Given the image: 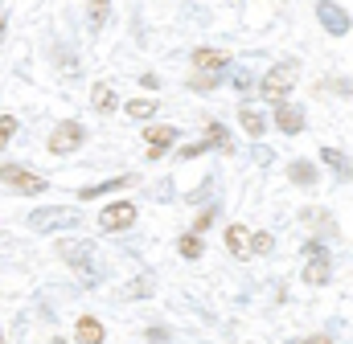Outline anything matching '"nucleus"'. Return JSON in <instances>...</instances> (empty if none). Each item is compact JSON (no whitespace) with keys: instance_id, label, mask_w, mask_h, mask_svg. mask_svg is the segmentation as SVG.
Returning a JSON list of instances; mask_svg holds the SVG:
<instances>
[{"instance_id":"1","label":"nucleus","mask_w":353,"mask_h":344,"mask_svg":"<svg viewBox=\"0 0 353 344\" xmlns=\"http://www.w3.org/2000/svg\"><path fill=\"white\" fill-rule=\"evenodd\" d=\"M83 144H87L83 123H74V119L54 123V131H50V152H54V156H70V152H79Z\"/></svg>"},{"instance_id":"15","label":"nucleus","mask_w":353,"mask_h":344,"mask_svg":"<svg viewBox=\"0 0 353 344\" xmlns=\"http://www.w3.org/2000/svg\"><path fill=\"white\" fill-rule=\"evenodd\" d=\"M58 255L66 258V262H74V266H87L90 246H79V242H58Z\"/></svg>"},{"instance_id":"26","label":"nucleus","mask_w":353,"mask_h":344,"mask_svg":"<svg viewBox=\"0 0 353 344\" xmlns=\"http://www.w3.org/2000/svg\"><path fill=\"white\" fill-rule=\"evenodd\" d=\"M205 148H210V144H189V148H181L176 156H181V160H193V156H201Z\"/></svg>"},{"instance_id":"2","label":"nucleus","mask_w":353,"mask_h":344,"mask_svg":"<svg viewBox=\"0 0 353 344\" xmlns=\"http://www.w3.org/2000/svg\"><path fill=\"white\" fill-rule=\"evenodd\" d=\"M292 86H296V62H279V66H271L263 78V98L267 103H283L288 94H292Z\"/></svg>"},{"instance_id":"27","label":"nucleus","mask_w":353,"mask_h":344,"mask_svg":"<svg viewBox=\"0 0 353 344\" xmlns=\"http://www.w3.org/2000/svg\"><path fill=\"white\" fill-rule=\"evenodd\" d=\"M0 41H4V17H0Z\"/></svg>"},{"instance_id":"22","label":"nucleus","mask_w":353,"mask_h":344,"mask_svg":"<svg viewBox=\"0 0 353 344\" xmlns=\"http://www.w3.org/2000/svg\"><path fill=\"white\" fill-rule=\"evenodd\" d=\"M12 136H17V115H0V152L8 148Z\"/></svg>"},{"instance_id":"7","label":"nucleus","mask_w":353,"mask_h":344,"mask_svg":"<svg viewBox=\"0 0 353 344\" xmlns=\"http://www.w3.org/2000/svg\"><path fill=\"white\" fill-rule=\"evenodd\" d=\"M144 144H148V160H161V156L176 144V127H169V123H152V127L144 131Z\"/></svg>"},{"instance_id":"14","label":"nucleus","mask_w":353,"mask_h":344,"mask_svg":"<svg viewBox=\"0 0 353 344\" xmlns=\"http://www.w3.org/2000/svg\"><path fill=\"white\" fill-rule=\"evenodd\" d=\"M123 184H132V176H111V180H103V184H94V189H83L79 197L90 201V197H103V193H115V189H123Z\"/></svg>"},{"instance_id":"18","label":"nucleus","mask_w":353,"mask_h":344,"mask_svg":"<svg viewBox=\"0 0 353 344\" xmlns=\"http://www.w3.org/2000/svg\"><path fill=\"white\" fill-rule=\"evenodd\" d=\"M288 176H292L296 184H312V180H316V172H312V164H308V160H292Z\"/></svg>"},{"instance_id":"16","label":"nucleus","mask_w":353,"mask_h":344,"mask_svg":"<svg viewBox=\"0 0 353 344\" xmlns=\"http://www.w3.org/2000/svg\"><path fill=\"white\" fill-rule=\"evenodd\" d=\"M239 123H243V131L255 140V136H263V115L259 111H251V107H243V115H239Z\"/></svg>"},{"instance_id":"13","label":"nucleus","mask_w":353,"mask_h":344,"mask_svg":"<svg viewBox=\"0 0 353 344\" xmlns=\"http://www.w3.org/2000/svg\"><path fill=\"white\" fill-rule=\"evenodd\" d=\"M74 336H79L83 344H99V341H103V324H99V320H90V316H83V320H79V328H74Z\"/></svg>"},{"instance_id":"17","label":"nucleus","mask_w":353,"mask_h":344,"mask_svg":"<svg viewBox=\"0 0 353 344\" xmlns=\"http://www.w3.org/2000/svg\"><path fill=\"white\" fill-rule=\"evenodd\" d=\"M90 98H94V111H103V115H107V111H115V90H111L107 83L94 86V94H90Z\"/></svg>"},{"instance_id":"21","label":"nucleus","mask_w":353,"mask_h":344,"mask_svg":"<svg viewBox=\"0 0 353 344\" xmlns=\"http://www.w3.org/2000/svg\"><path fill=\"white\" fill-rule=\"evenodd\" d=\"M176 250H181L185 258H201V250H205V246H201V238H197V234H185V238L176 242Z\"/></svg>"},{"instance_id":"20","label":"nucleus","mask_w":353,"mask_h":344,"mask_svg":"<svg viewBox=\"0 0 353 344\" xmlns=\"http://www.w3.org/2000/svg\"><path fill=\"white\" fill-rule=\"evenodd\" d=\"M128 115H132V119H152V115H157V103H148V98H132V103H128Z\"/></svg>"},{"instance_id":"6","label":"nucleus","mask_w":353,"mask_h":344,"mask_svg":"<svg viewBox=\"0 0 353 344\" xmlns=\"http://www.w3.org/2000/svg\"><path fill=\"white\" fill-rule=\"evenodd\" d=\"M316 21L325 25L329 37H345V33H350V12H345L341 4H333V0H321V4H316Z\"/></svg>"},{"instance_id":"12","label":"nucleus","mask_w":353,"mask_h":344,"mask_svg":"<svg viewBox=\"0 0 353 344\" xmlns=\"http://www.w3.org/2000/svg\"><path fill=\"white\" fill-rule=\"evenodd\" d=\"M193 66H197V70H222V66H226V54H222V50H197V54H193Z\"/></svg>"},{"instance_id":"4","label":"nucleus","mask_w":353,"mask_h":344,"mask_svg":"<svg viewBox=\"0 0 353 344\" xmlns=\"http://www.w3.org/2000/svg\"><path fill=\"white\" fill-rule=\"evenodd\" d=\"M0 180L8 184V189H21L25 197H37V193H46L50 184H46V176H33L29 169H21V164H0Z\"/></svg>"},{"instance_id":"3","label":"nucleus","mask_w":353,"mask_h":344,"mask_svg":"<svg viewBox=\"0 0 353 344\" xmlns=\"http://www.w3.org/2000/svg\"><path fill=\"white\" fill-rule=\"evenodd\" d=\"M33 230H79L83 226V213L79 209H37L29 217Z\"/></svg>"},{"instance_id":"9","label":"nucleus","mask_w":353,"mask_h":344,"mask_svg":"<svg viewBox=\"0 0 353 344\" xmlns=\"http://www.w3.org/2000/svg\"><path fill=\"white\" fill-rule=\"evenodd\" d=\"M304 283H312V287L329 283V250H325V246H316V242H308V266H304Z\"/></svg>"},{"instance_id":"25","label":"nucleus","mask_w":353,"mask_h":344,"mask_svg":"<svg viewBox=\"0 0 353 344\" xmlns=\"http://www.w3.org/2000/svg\"><path fill=\"white\" fill-rule=\"evenodd\" d=\"M210 86H218V70H205L193 78V90H210Z\"/></svg>"},{"instance_id":"5","label":"nucleus","mask_w":353,"mask_h":344,"mask_svg":"<svg viewBox=\"0 0 353 344\" xmlns=\"http://www.w3.org/2000/svg\"><path fill=\"white\" fill-rule=\"evenodd\" d=\"M99 226H103L107 234H123V230H132V226H136V205H132V201H115V205H107V209L99 213Z\"/></svg>"},{"instance_id":"8","label":"nucleus","mask_w":353,"mask_h":344,"mask_svg":"<svg viewBox=\"0 0 353 344\" xmlns=\"http://www.w3.org/2000/svg\"><path fill=\"white\" fill-rule=\"evenodd\" d=\"M275 127L283 131V136H300L304 131V107L300 103H275Z\"/></svg>"},{"instance_id":"11","label":"nucleus","mask_w":353,"mask_h":344,"mask_svg":"<svg viewBox=\"0 0 353 344\" xmlns=\"http://www.w3.org/2000/svg\"><path fill=\"white\" fill-rule=\"evenodd\" d=\"M111 12V0H87V33H99Z\"/></svg>"},{"instance_id":"24","label":"nucleus","mask_w":353,"mask_h":344,"mask_svg":"<svg viewBox=\"0 0 353 344\" xmlns=\"http://www.w3.org/2000/svg\"><path fill=\"white\" fill-rule=\"evenodd\" d=\"M210 144H218V148H230V140H226V127H222V123H210Z\"/></svg>"},{"instance_id":"23","label":"nucleus","mask_w":353,"mask_h":344,"mask_svg":"<svg viewBox=\"0 0 353 344\" xmlns=\"http://www.w3.org/2000/svg\"><path fill=\"white\" fill-rule=\"evenodd\" d=\"M271 246H275L271 234H255V238H251V250H255V255H271Z\"/></svg>"},{"instance_id":"10","label":"nucleus","mask_w":353,"mask_h":344,"mask_svg":"<svg viewBox=\"0 0 353 344\" xmlns=\"http://www.w3.org/2000/svg\"><path fill=\"white\" fill-rule=\"evenodd\" d=\"M226 246H230L234 258L251 255V234H247V226H230V230H226Z\"/></svg>"},{"instance_id":"19","label":"nucleus","mask_w":353,"mask_h":344,"mask_svg":"<svg viewBox=\"0 0 353 344\" xmlns=\"http://www.w3.org/2000/svg\"><path fill=\"white\" fill-rule=\"evenodd\" d=\"M321 160H325L329 169L337 172V176H350V160H345L341 152H333V148H325V152H321Z\"/></svg>"}]
</instances>
